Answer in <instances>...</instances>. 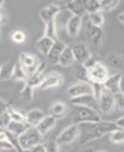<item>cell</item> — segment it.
I'll list each match as a JSON object with an SVG mask.
<instances>
[{
	"mask_svg": "<svg viewBox=\"0 0 124 152\" xmlns=\"http://www.w3.org/2000/svg\"><path fill=\"white\" fill-rule=\"evenodd\" d=\"M61 12V6L56 5V3H52V5H47L44 6L43 9L39 11V18L44 21V23H49V21H53L58 14Z\"/></svg>",
	"mask_w": 124,
	"mask_h": 152,
	"instance_id": "11",
	"label": "cell"
},
{
	"mask_svg": "<svg viewBox=\"0 0 124 152\" xmlns=\"http://www.w3.org/2000/svg\"><path fill=\"white\" fill-rule=\"evenodd\" d=\"M11 39L15 42V44H23L26 41V33L23 30H14L11 33Z\"/></svg>",
	"mask_w": 124,
	"mask_h": 152,
	"instance_id": "37",
	"label": "cell"
},
{
	"mask_svg": "<svg viewBox=\"0 0 124 152\" xmlns=\"http://www.w3.org/2000/svg\"><path fill=\"white\" fill-rule=\"evenodd\" d=\"M73 121L76 125H83V124H98L101 122V116L98 110L88 107H77L73 112Z\"/></svg>",
	"mask_w": 124,
	"mask_h": 152,
	"instance_id": "3",
	"label": "cell"
},
{
	"mask_svg": "<svg viewBox=\"0 0 124 152\" xmlns=\"http://www.w3.org/2000/svg\"><path fill=\"white\" fill-rule=\"evenodd\" d=\"M56 121H58V119H55L53 116L49 115V116H46L43 121H41L35 128L38 129V133H39L41 136H47V134L52 131V129L56 126Z\"/></svg>",
	"mask_w": 124,
	"mask_h": 152,
	"instance_id": "15",
	"label": "cell"
},
{
	"mask_svg": "<svg viewBox=\"0 0 124 152\" xmlns=\"http://www.w3.org/2000/svg\"><path fill=\"white\" fill-rule=\"evenodd\" d=\"M71 104L76 107H88V108H98V101L92 95H83V96H76L71 98Z\"/></svg>",
	"mask_w": 124,
	"mask_h": 152,
	"instance_id": "13",
	"label": "cell"
},
{
	"mask_svg": "<svg viewBox=\"0 0 124 152\" xmlns=\"http://www.w3.org/2000/svg\"><path fill=\"white\" fill-rule=\"evenodd\" d=\"M27 128H29V125L24 124V122H14V121H9V119L6 122V133L9 136H17L18 137L20 134H23Z\"/></svg>",
	"mask_w": 124,
	"mask_h": 152,
	"instance_id": "16",
	"label": "cell"
},
{
	"mask_svg": "<svg viewBox=\"0 0 124 152\" xmlns=\"http://www.w3.org/2000/svg\"><path fill=\"white\" fill-rule=\"evenodd\" d=\"M118 23L124 26V12H121V14L118 15Z\"/></svg>",
	"mask_w": 124,
	"mask_h": 152,
	"instance_id": "47",
	"label": "cell"
},
{
	"mask_svg": "<svg viewBox=\"0 0 124 152\" xmlns=\"http://www.w3.org/2000/svg\"><path fill=\"white\" fill-rule=\"evenodd\" d=\"M18 63H20V66L24 69V72L27 74V77H30L32 74L36 72V69H38L41 62L33 54H30V53H21V54H20V57H18Z\"/></svg>",
	"mask_w": 124,
	"mask_h": 152,
	"instance_id": "5",
	"label": "cell"
},
{
	"mask_svg": "<svg viewBox=\"0 0 124 152\" xmlns=\"http://www.w3.org/2000/svg\"><path fill=\"white\" fill-rule=\"evenodd\" d=\"M2 20H3V9H0V23H2Z\"/></svg>",
	"mask_w": 124,
	"mask_h": 152,
	"instance_id": "48",
	"label": "cell"
},
{
	"mask_svg": "<svg viewBox=\"0 0 124 152\" xmlns=\"http://www.w3.org/2000/svg\"><path fill=\"white\" fill-rule=\"evenodd\" d=\"M12 78L17 80V81H27V74L24 72V69L20 66V63H15V66H14V74H12Z\"/></svg>",
	"mask_w": 124,
	"mask_h": 152,
	"instance_id": "31",
	"label": "cell"
},
{
	"mask_svg": "<svg viewBox=\"0 0 124 152\" xmlns=\"http://www.w3.org/2000/svg\"><path fill=\"white\" fill-rule=\"evenodd\" d=\"M109 140L114 145H124V129H115L114 133L109 134Z\"/></svg>",
	"mask_w": 124,
	"mask_h": 152,
	"instance_id": "32",
	"label": "cell"
},
{
	"mask_svg": "<svg viewBox=\"0 0 124 152\" xmlns=\"http://www.w3.org/2000/svg\"><path fill=\"white\" fill-rule=\"evenodd\" d=\"M3 8V0H0V9Z\"/></svg>",
	"mask_w": 124,
	"mask_h": 152,
	"instance_id": "49",
	"label": "cell"
},
{
	"mask_svg": "<svg viewBox=\"0 0 124 152\" xmlns=\"http://www.w3.org/2000/svg\"><path fill=\"white\" fill-rule=\"evenodd\" d=\"M115 125H117L120 129H124V115H123L120 119H117V121H115Z\"/></svg>",
	"mask_w": 124,
	"mask_h": 152,
	"instance_id": "45",
	"label": "cell"
},
{
	"mask_svg": "<svg viewBox=\"0 0 124 152\" xmlns=\"http://www.w3.org/2000/svg\"><path fill=\"white\" fill-rule=\"evenodd\" d=\"M44 36L46 38H50L53 41H56V23L55 20L53 21H49V23H46V29H44Z\"/></svg>",
	"mask_w": 124,
	"mask_h": 152,
	"instance_id": "34",
	"label": "cell"
},
{
	"mask_svg": "<svg viewBox=\"0 0 124 152\" xmlns=\"http://www.w3.org/2000/svg\"><path fill=\"white\" fill-rule=\"evenodd\" d=\"M120 5V0H101L100 6H101V12H111L114 9H117Z\"/></svg>",
	"mask_w": 124,
	"mask_h": 152,
	"instance_id": "33",
	"label": "cell"
},
{
	"mask_svg": "<svg viewBox=\"0 0 124 152\" xmlns=\"http://www.w3.org/2000/svg\"><path fill=\"white\" fill-rule=\"evenodd\" d=\"M76 152H95L91 146H82V148H79Z\"/></svg>",
	"mask_w": 124,
	"mask_h": 152,
	"instance_id": "46",
	"label": "cell"
},
{
	"mask_svg": "<svg viewBox=\"0 0 124 152\" xmlns=\"http://www.w3.org/2000/svg\"><path fill=\"white\" fill-rule=\"evenodd\" d=\"M14 66H15V63H14V62L3 63L2 66H0V80H9V78H12Z\"/></svg>",
	"mask_w": 124,
	"mask_h": 152,
	"instance_id": "27",
	"label": "cell"
},
{
	"mask_svg": "<svg viewBox=\"0 0 124 152\" xmlns=\"http://www.w3.org/2000/svg\"><path fill=\"white\" fill-rule=\"evenodd\" d=\"M97 152H106V151H97Z\"/></svg>",
	"mask_w": 124,
	"mask_h": 152,
	"instance_id": "51",
	"label": "cell"
},
{
	"mask_svg": "<svg viewBox=\"0 0 124 152\" xmlns=\"http://www.w3.org/2000/svg\"><path fill=\"white\" fill-rule=\"evenodd\" d=\"M62 81H64V78H62L61 74L58 72H50L46 75L43 84L39 86V89H43V91H47V89H53V88H58V86L62 84Z\"/></svg>",
	"mask_w": 124,
	"mask_h": 152,
	"instance_id": "12",
	"label": "cell"
},
{
	"mask_svg": "<svg viewBox=\"0 0 124 152\" xmlns=\"http://www.w3.org/2000/svg\"><path fill=\"white\" fill-rule=\"evenodd\" d=\"M29 152H46V149H44V145L41 143V145H38V146H35V148H32Z\"/></svg>",
	"mask_w": 124,
	"mask_h": 152,
	"instance_id": "44",
	"label": "cell"
},
{
	"mask_svg": "<svg viewBox=\"0 0 124 152\" xmlns=\"http://www.w3.org/2000/svg\"><path fill=\"white\" fill-rule=\"evenodd\" d=\"M76 78L82 83H89V77H88V69L83 65H79L76 69Z\"/></svg>",
	"mask_w": 124,
	"mask_h": 152,
	"instance_id": "35",
	"label": "cell"
},
{
	"mask_svg": "<svg viewBox=\"0 0 124 152\" xmlns=\"http://www.w3.org/2000/svg\"><path fill=\"white\" fill-rule=\"evenodd\" d=\"M67 48V45L62 42L61 39H56L55 42H53V47L50 48V53L47 54V63H58L59 62V57H61V54H62V51H64Z\"/></svg>",
	"mask_w": 124,
	"mask_h": 152,
	"instance_id": "10",
	"label": "cell"
},
{
	"mask_svg": "<svg viewBox=\"0 0 124 152\" xmlns=\"http://www.w3.org/2000/svg\"><path fill=\"white\" fill-rule=\"evenodd\" d=\"M91 26L94 27H101L103 24H105V15H103V12H95V14H89L88 17Z\"/></svg>",
	"mask_w": 124,
	"mask_h": 152,
	"instance_id": "29",
	"label": "cell"
},
{
	"mask_svg": "<svg viewBox=\"0 0 124 152\" xmlns=\"http://www.w3.org/2000/svg\"><path fill=\"white\" fill-rule=\"evenodd\" d=\"M8 110H9V104L0 98V116H5L8 113Z\"/></svg>",
	"mask_w": 124,
	"mask_h": 152,
	"instance_id": "41",
	"label": "cell"
},
{
	"mask_svg": "<svg viewBox=\"0 0 124 152\" xmlns=\"http://www.w3.org/2000/svg\"><path fill=\"white\" fill-rule=\"evenodd\" d=\"M91 88H92V96L98 101L100 96L103 95V84H98V83H91Z\"/></svg>",
	"mask_w": 124,
	"mask_h": 152,
	"instance_id": "39",
	"label": "cell"
},
{
	"mask_svg": "<svg viewBox=\"0 0 124 152\" xmlns=\"http://www.w3.org/2000/svg\"><path fill=\"white\" fill-rule=\"evenodd\" d=\"M46 66H47V63L41 62V63H39V66H38V69H36V72H35V74H32V75L27 78L26 84H27V86H30L32 89L39 88V86L43 84V81H44L46 75H47V74H46Z\"/></svg>",
	"mask_w": 124,
	"mask_h": 152,
	"instance_id": "9",
	"label": "cell"
},
{
	"mask_svg": "<svg viewBox=\"0 0 124 152\" xmlns=\"http://www.w3.org/2000/svg\"><path fill=\"white\" fill-rule=\"evenodd\" d=\"M0 66H2V65H0Z\"/></svg>",
	"mask_w": 124,
	"mask_h": 152,
	"instance_id": "52",
	"label": "cell"
},
{
	"mask_svg": "<svg viewBox=\"0 0 124 152\" xmlns=\"http://www.w3.org/2000/svg\"><path fill=\"white\" fill-rule=\"evenodd\" d=\"M88 77H89V83L103 84L109 77V69H108V66H105V65L100 62V63L95 65L92 69L88 71Z\"/></svg>",
	"mask_w": 124,
	"mask_h": 152,
	"instance_id": "6",
	"label": "cell"
},
{
	"mask_svg": "<svg viewBox=\"0 0 124 152\" xmlns=\"http://www.w3.org/2000/svg\"><path fill=\"white\" fill-rule=\"evenodd\" d=\"M88 38L91 39V42L98 47L101 44V41H103V29L101 27H94V26H89L88 29Z\"/></svg>",
	"mask_w": 124,
	"mask_h": 152,
	"instance_id": "24",
	"label": "cell"
},
{
	"mask_svg": "<svg viewBox=\"0 0 124 152\" xmlns=\"http://www.w3.org/2000/svg\"><path fill=\"white\" fill-rule=\"evenodd\" d=\"M18 152H29V151H18Z\"/></svg>",
	"mask_w": 124,
	"mask_h": 152,
	"instance_id": "50",
	"label": "cell"
},
{
	"mask_svg": "<svg viewBox=\"0 0 124 152\" xmlns=\"http://www.w3.org/2000/svg\"><path fill=\"white\" fill-rule=\"evenodd\" d=\"M0 149L2 151H15V143L6 131L0 133Z\"/></svg>",
	"mask_w": 124,
	"mask_h": 152,
	"instance_id": "26",
	"label": "cell"
},
{
	"mask_svg": "<svg viewBox=\"0 0 124 152\" xmlns=\"http://www.w3.org/2000/svg\"><path fill=\"white\" fill-rule=\"evenodd\" d=\"M53 39H50V38H46V36H43L41 39H38L36 41V50L41 53V54H44V56H47L49 53H50V48L53 47Z\"/></svg>",
	"mask_w": 124,
	"mask_h": 152,
	"instance_id": "23",
	"label": "cell"
},
{
	"mask_svg": "<svg viewBox=\"0 0 124 152\" xmlns=\"http://www.w3.org/2000/svg\"><path fill=\"white\" fill-rule=\"evenodd\" d=\"M97 63H100V62H98L97 59H92V57H91L89 60H86V62L83 63V66H85V68H86V69L89 71V69H92V68L95 66V65H97Z\"/></svg>",
	"mask_w": 124,
	"mask_h": 152,
	"instance_id": "42",
	"label": "cell"
},
{
	"mask_svg": "<svg viewBox=\"0 0 124 152\" xmlns=\"http://www.w3.org/2000/svg\"><path fill=\"white\" fill-rule=\"evenodd\" d=\"M106 63L108 66L117 71H123L124 69V57L118 53H109L106 56Z\"/></svg>",
	"mask_w": 124,
	"mask_h": 152,
	"instance_id": "18",
	"label": "cell"
},
{
	"mask_svg": "<svg viewBox=\"0 0 124 152\" xmlns=\"http://www.w3.org/2000/svg\"><path fill=\"white\" fill-rule=\"evenodd\" d=\"M82 27V17H70V20L67 21V33L68 36H76L80 32Z\"/></svg>",
	"mask_w": 124,
	"mask_h": 152,
	"instance_id": "21",
	"label": "cell"
},
{
	"mask_svg": "<svg viewBox=\"0 0 124 152\" xmlns=\"http://www.w3.org/2000/svg\"><path fill=\"white\" fill-rule=\"evenodd\" d=\"M114 107L115 110H120V112H124V95L117 92L114 95Z\"/></svg>",
	"mask_w": 124,
	"mask_h": 152,
	"instance_id": "36",
	"label": "cell"
},
{
	"mask_svg": "<svg viewBox=\"0 0 124 152\" xmlns=\"http://www.w3.org/2000/svg\"><path fill=\"white\" fill-rule=\"evenodd\" d=\"M71 50L74 54V60L79 62V65H83L86 60L91 59V51L85 42H77V44H74L71 47Z\"/></svg>",
	"mask_w": 124,
	"mask_h": 152,
	"instance_id": "7",
	"label": "cell"
},
{
	"mask_svg": "<svg viewBox=\"0 0 124 152\" xmlns=\"http://www.w3.org/2000/svg\"><path fill=\"white\" fill-rule=\"evenodd\" d=\"M115 129H118V126L115 125V122H105V121H101L98 124H91L89 129H88V133L85 134V137L82 139V145H86L92 140H97V139H101L103 136H106V134H111L114 133Z\"/></svg>",
	"mask_w": 124,
	"mask_h": 152,
	"instance_id": "1",
	"label": "cell"
},
{
	"mask_svg": "<svg viewBox=\"0 0 124 152\" xmlns=\"http://www.w3.org/2000/svg\"><path fill=\"white\" fill-rule=\"evenodd\" d=\"M21 98H24V99H27V101H30V99H33V89L30 88V86H24V88L21 89Z\"/></svg>",
	"mask_w": 124,
	"mask_h": 152,
	"instance_id": "40",
	"label": "cell"
},
{
	"mask_svg": "<svg viewBox=\"0 0 124 152\" xmlns=\"http://www.w3.org/2000/svg\"><path fill=\"white\" fill-rule=\"evenodd\" d=\"M44 118H46V115L41 108H32V110H29L26 113V124L29 126H36Z\"/></svg>",
	"mask_w": 124,
	"mask_h": 152,
	"instance_id": "17",
	"label": "cell"
},
{
	"mask_svg": "<svg viewBox=\"0 0 124 152\" xmlns=\"http://www.w3.org/2000/svg\"><path fill=\"white\" fill-rule=\"evenodd\" d=\"M17 143L21 151H30L32 148L44 143V136H41L35 126H29L23 134L17 137Z\"/></svg>",
	"mask_w": 124,
	"mask_h": 152,
	"instance_id": "2",
	"label": "cell"
},
{
	"mask_svg": "<svg viewBox=\"0 0 124 152\" xmlns=\"http://www.w3.org/2000/svg\"><path fill=\"white\" fill-rule=\"evenodd\" d=\"M58 63L61 65V66H70V65L74 63V54H73L71 47H67L64 51H62V54H61Z\"/></svg>",
	"mask_w": 124,
	"mask_h": 152,
	"instance_id": "25",
	"label": "cell"
},
{
	"mask_svg": "<svg viewBox=\"0 0 124 152\" xmlns=\"http://www.w3.org/2000/svg\"><path fill=\"white\" fill-rule=\"evenodd\" d=\"M65 8L73 14V17H82L85 14V8H83V2L82 0H71V2L67 3Z\"/></svg>",
	"mask_w": 124,
	"mask_h": 152,
	"instance_id": "22",
	"label": "cell"
},
{
	"mask_svg": "<svg viewBox=\"0 0 124 152\" xmlns=\"http://www.w3.org/2000/svg\"><path fill=\"white\" fill-rule=\"evenodd\" d=\"M98 108L101 113H111L114 110V95L109 94V92H103V95L100 96L98 99Z\"/></svg>",
	"mask_w": 124,
	"mask_h": 152,
	"instance_id": "14",
	"label": "cell"
},
{
	"mask_svg": "<svg viewBox=\"0 0 124 152\" xmlns=\"http://www.w3.org/2000/svg\"><path fill=\"white\" fill-rule=\"evenodd\" d=\"M67 92L70 98H76V96H83V95H92V88H91V83L77 81L73 86H70Z\"/></svg>",
	"mask_w": 124,
	"mask_h": 152,
	"instance_id": "8",
	"label": "cell"
},
{
	"mask_svg": "<svg viewBox=\"0 0 124 152\" xmlns=\"http://www.w3.org/2000/svg\"><path fill=\"white\" fill-rule=\"evenodd\" d=\"M118 92L124 95V72H121V77H120V83H118Z\"/></svg>",
	"mask_w": 124,
	"mask_h": 152,
	"instance_id": "43",
	"label": "cell"
},
{
	"mask_svg": "<svg viewBox=\"0 0 124 152\" xmlns=\"http://www.w3.org/2000/svg\"><path fill=\"white\" fill-rule=\"evenodd\" d=\"M67 113H68V107H67L65 102H62V101H56L50 107V116H53L55 119L64 118Z\"/></svg>",
	"mask_w": 124,
	"mask_h": 152,
	"instance_id": "20",
	"label": "cell"
},
{
	"mask_svg": "<svg viewBox=\"0 0 124 152\" xmlns=\"http://www.w3.org/2000/svg\"><path fill=\"white\" fill-rule=\"evenodd\" d=\"M43 145H44L46 152H59V145H58V143H56V140H53V139L46 140Z\"/></svg>",
	"mask_w": 124,
	"mask_h": 152,
	"instance_id": "38",
	"label": "cell"
},
{
	"mask_svg": "<svg viewBox=\"0 0 124 152\" xmlns=\"http://www.w3.org/2000/svg\"><path fill=\"white\" fill-rule=\"evenodd\" d=\"M6 116H8L9 121H14V122H24V124H26V115H23L20 110H17V108H11V107H9Z\"/></svg>",
	"mask_w": 124,
	"mask_h": 152,
	"instance_id": "28",
	"label": "cell"
},
{
	"mask_svg": "<svg viewBox=\"0 0 124 152\" xmlns=\"http://www.w3.org/2000/svg\"><path fill=\"white\" fill-rule=\"evenodd\" d=\"M83 8H85V11L89 12V14L101 12V6H100L98 0H86V2H83Z\"/></svg>",
	"mask_w": 124,
	"mask_h": 152,
	"instance_id": "30",
	"label": "cell"
},
{
	"mask_svg": "<svg viewBox=\"0 0 124 152\" xmlns=\"http://www.w3.org/2000/svg\"><path fill=\"white\" fill-rule=\"evenodd\" d=\"M120 77L121 74H114V75H109L108 80L103 83V91L105 92H109L112 95H115L118 92V83H120Z\"/></svg>",
	"mask_w": 124,
	"mask_h": 152,
	"instance_id": "19",
	"label": "cell"
},
{
	"mask_svg": "<svg viewBox=\"0 0 124 152\" xmlns=\"http://www.w3.org/2000/svg\"><path fill=\"white\" fill-rule=\"evenodd\" d=\"M79 129H80V125H76V124L68 125L64 131H61V133L58 134V137L55 139L56 143H58V145H62V146H67V145L74 143V142L77 140L79 134H80Z\"/></svg>",
	"mask_w": 124,
	"mask_h": 152,
	"instance_id": "4",
	"label": "cell"
}]
</instances>
